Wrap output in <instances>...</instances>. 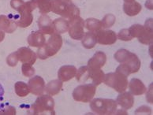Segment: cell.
<instances>
[{"label":"cell","instance_id":"2","mask_svg":"<svg viewBox=\"0 0 153 115\" xmlns=\"http://www.w3.org/2000/svg\"><path fill=\"white\" fill-rule=\"evenodd\" d=\"M128 29L133 39L137 38L139 42L143 44H152V19L147 20L144 26L136 24Z\"/></svg>","mask_w":153,"mask_h":115},{"label":"cell","instance_id":"36","mask_svg":"<svg viewBox=\"0 0 153 115\" xmlns=\"http://www.w3.org/2000/svg\"><path fill=\"white\" fill-rule=\"evenodd\" d=\"M126 3H129V2H134L135 0H124Z\"/></svg>","mask_w":153,"mask_h":115},{"label":"cell","instance_id":"12","mask_svg":"<svg viewBox=\"0 0 153 115\" xmlns=\"http://www.w3.org/2000/svg\"><path fill=\"white\" fill-rule=\"evenodd\" d=\"M15 53L18 61L22 62L23 64H29L33 65L37 59L36 54L33 52L29 47L20 48Z\"/></svg>","mask_w":153,"mask_h":115},{"label":"cell","instance_id":"7","mask_svg":"<svg viewBox=\"0 0 153 115\" xmlns=\"http://www.w3.org/2000/svg\"><path fill=\"white\" fill-rule=\"evenodd\" d=\"M36 0H29L25 2L22 7L18 10L20 14L19 20L16 21L18 26L22 28L29 27L33 21V12L36 8Z\"/></svg>","mask_w":153,"mask_h":115},{"label":"cell","instance_id":"28","mask_svg":"<svg viewBox=\"0 0 153 115\" xmlns=\"http://www.w3.org/2000/svg\"><path fill=\"white\" fill-rule=\"evenodd\" d=\"M39 13L46 14L51 11V0H36Z\"/></svg>","mask_w":153,"mask_h":115},{"label":"cell","instance_id":"10","mask_svg":"<svg viewBox=\"0 0 153 115\" xmlns=\"http://www.w3.org/2000/svg\"><path fill=\"white\" fill-rule=\"evenodd\" d=\"M96 86L92 84L80 85L74 89L73 97L77 102H88L93 99L96 94Z\"/></svg>","mask_w":153,"mask_h":115},{"label":"cell","instance_id":"37","mask_svg":"<svg viewBox=\"0 0 153 115\" xmlns=\"http://www.w3.org/2000/svg\"><path fill=\"white\" fill-rule=\"evenodd\" d=\"M64 2H71V0H62Z\"/></svg>","mask_w":153,"mask_h":115},{"label":"cell","instance_id":"35","mask_svg":"<svg viewBox=\"0 0 153 115\" xmlns=\"http://www.w3.org/2000/svg\"><path fill=\"white\" fill-rule=\"evenodd\" d=\"M5 38V33L2 30L0 29V42H2Z\"/></svg>","mask_w":153,"mask_h":115},{"label":"cell","instance_id":"33","mask_svg":"<svg viewBox=\"0 0 153 115\" xmlns=\"http://www.w3.org/2000/svg\"><path fill=\"white\" fill-rule=\"evenodd\" d=\"M24 3L25 2L23 0H11L10 2L11 7H12L13 9L16 10H18Z\"/></svg>","mask_w":153,"mask_h":115},{"label":"cell","instance_id":"1","mask_svg":"<svg viewBox=\"0 0 153 115\" xmlns=\"http://www.w3.org/2000/svg\"><path fill=\"white\" fill-rule=\"evenodd\" d=\"M116 61L120 62L117 70L125 74L126 76H129V74L135 73L140 68V61L138 57L134 53H131L126 49L118 50L114 55Z\"/></svg>","mask_w":153,"mask_h":115},{"label":"cell","instance_id":"13","mask_svg":"<svg viewBox=\"0 0 153 115\" xmlns=\"http://www.w3.org/2000/svg\"><path fill=\"white\" fill-rule=\"evenodd\" d=\"M96 39L102 45H111L117 40V35L114 31L100 29L96 33Z\"/></svg>","mask_w":153,"mask_h":115},{"label":"cell","instance_id":"25","mask_svg":"<svg viewBox=\"0 0 153 115\" xmlns=\"http://www.w3.org/2000/svg\"><path fill=\"white\" fill-rule=\"evenodd\" d=\"M62 87V81L60 80H55L48 83L45 88V91L50 96H55L61 91Z\"/></svg>","mask_w":153,"mask_h":115},{"label":"cell","instance_id":"11","mask_svg":"<svg viewBox=\"0 0 153 115\" xmlns=\"http://www.w3.org/2000/svg\"><path fill=\"white\" fill-rule=\"evenodd\" d=\"M84 27H85V21L80 16L69 20L68 33L70 36L76 40H81L85 35Z\"/></svg>","mask_w":153,"mask_h":115},{"label":"cell","instance_id":"31","mask_svg":"<svg viewBox=\"0 0 153 115\" xmlns=\"http://www.w3.org/2000/svg\"><path fill=\"white\" fill-rule=\"evenodd\" d=\"M22 73L25 76H32L35 73V69L33 67V65L29 64H23L22 65Z\"/></svg>","mask_w":153,"mask_h":115},{"label":"cell","instance_id":"29","mask_svg":"<svg viewBox=\"0 0 153 115\" xmlns=\"http://www.w3.org/2000/svg\"><path fill=\"white\" fill-rule=\"evenodd\" d=\"M101 23L103 28H111L115 23V16L113 14H107L101 21Z\"/></svg>","mask_w":153,"mask_h":115},{"label":"cell","instance_id":"21","mask_svg":"<svg viewBox=\"0 0 153 115\" xmlns=\"http://www.w3.org/2000/svg\"><path fill=\"white\" fill-rule=\"evenodd\" d=\"M129 91L134 96H140L145 93L146 88L141 80L134 78L129 82Z\"/></svg>","mask_w":153,"mask_h":115},{"label":"cell","instance_id":"19","mask_svg":"<svg viewBox=\"0 0 153 115\" xmlns=\"http://www.w3.org/2000/svg\"><path fill=\"white\" fill-rule=\"evenodd\" d=\"M107 62V56L102 51H98L88 62V66L96 69H101Z\"/></svg>","mask_w":153,"mask_h":115},{"label":"cell","instance_id":"30","mask_svg":"<svg viewBox=\"0 0 153 115\" xmlns=\"http://www.w3.org/2000/svg\"><path fill=\"white\" fill-rule=\"evenodd\" d=\"M119 39L123 40V41H129L133 39V37L130 36V33L129 32V29L128 28H124V29H122V30L118 33V37Z\"/></svg>","mask_w":153,"mask_h":115},{"label":"cell","instance_id":"32","mask_svg":"<svg viewBox=\"0 0 153 115\" xmlns=\"http://www.w3.org/2000/svg\"><path fill=\"white\" fill-rule=\"evenodd\" d=\"M7 62L8 63V65H10V66H15L17 64H18V58H17V55H16V53H13V54H10L8 56L7 59Z\"/></svg>","mask_w":153,"mask_h":115},{"label":"cell","instance_id":"26","mask_svg":"<svg viewBox=\"0 0 153 115\" xmlns=\"http://www.w3.org/2000/svg\"><path fill=\"white\" fill-rule=\"evenodd\" d=\"M85 27L87 28L88 31L93 33H96L103 28L101 21L96 18H88L86 21H85Z\"/></svg>","mask_w":153,"mask_h":115},{"label":"cell","instance_id":"8","mask_svg":"<svg viewBox=\"0 0 153 115\" xmlns=\"http://www.w3.org/2000/svg\"><path fill=\"white\" fill-rule=\"evenodd\" d=\"M103 82L119 93L126 91L128 87L127 76L118 70H116L115 73H110L105 75Z\"/></svg>","mask_w":153,"mask_h":115},{"label":"cell","instance_id":"5","mask_svg":"<svg viewBox=\"0 0 153 115\" xmlns=\"http://www.w3.org/2000/svg\"><path fill=\"white\" fill-rule=\"evenodd\" d=\"M76 78L78 82H86L87 80H92V85L98 86L103 82L105 74L100 69L91 68L88 66H82L77 70Z\"/></svg>","mask_w":153,"mask_h":115},{"label":"cell","instance_id":"15","mask_svg":"<svg viewBox=\"0 0 153 115\" xmlns=\"http://www.w3.org/2000/svg\"><path fill=\"white\" fill-rule=\"evenodd\" d=\"M38 26H39V31L44 35H52L53 33H55L54 24L50 17H48L46 14H43L38 19Z\"/></svg>","mask_w":153,"mask_h":115},{"label":"cell","instance_id":"34","mask_svg":"<svg viewBox=\"0 0 153 115\" xmlns=\"http://www.w3.org/2000/svg\"><path fill=\"white\" fill-rule=\"evenodd\" d=\"M3 96H4V88L0 83V109L2 106V102L3 101Z\"/></svg>","mask_w":153,"mask_h":115},{"label":"cell","instance_id":"17","mask_svg":"<svg viewBox=\"0 0 153 115\" xmlns=\"http://www.w3.org/2000/svg\"><path fill=\"white\" fill-rule=\"evenodd\" d=\"M46 43V39L44 33L40 31H35L31 33L28 37V44L33 47H41Z\"/></svg>","mask_w":153,"mask_h":115},{"label":"cell","instance_id":"23","mask_svg":"<svg viewBox=\"0 0 153 115\" xmlns=\"http://www.w3.org/2000/svg\"><path fill=\"white\" fill-rule=\"evenodd\" d=\"M97 43L96 33L88 32L85 33L83 38L81 39V44L86 49H92L96 46Z\"/></svg>","mask_w":153,"mask_h":115},{"label":"cell","instance_id":"9","mask_svg":"<svg viewBox=\"0 0 153 115\" xmlns=\"http://www.w3.org/2000/svg\"><path fill=\"white\" fill-rule=\"evenodd\" d=\"M90 107L97 114H113L117 110V102L113 99H95L91 100Z\"/></svg>","mask_w":153,"mask_h":115},{"label":"cell","instance_id":"20","mask_svg":"<svg viewBox=\"0 0 153 115\" xmlns=\"http://www.w3.org/2000/svg\"><path fill=\"white\" fill-rule=\"evenodd\" d=\"M117 103L120 105L123 109L125 110H129L134 106V99L133 95L129 93V92H124L121 94L117 98Z\"/></svg>","mask_w":153,"mask_h":115},{"label":"cell","instance_id":"18","mask_svg":"<svg viewBox=\"0 0 153 115\" xmlns=\"http://www.w3.org/2000/svg\"><path fill=\"white\" fill-rule=\"evenodd\" d=\"M16 21L5 15H0V29L7 33H12L17 29Z\"/></svg>","mask_w":153,"mask_h":115},{"label":"cell","instance_id":"27","mask_svg":"<svg viewBox=\"0 0 153 115\" xmlns=\"http://www.w3.org/2000/svg\"><path fill=\"white\" fill-rule=\"evenodd\" d=\"M15 91L18 96L25 97L29 95L30 90H29V85L20 81V82H17L15 84Z\"/></svg>","mask_w":153,"mask_h":115},{"label":"cell","instance_id":"3","mask_svg":"<svg viewBox=\"0 0 153 115\" xmlns=\"http://www.w3.org/2000/svg\"><path fill=\"white\" fill-rule=\"evenodd\" d=\"M51 11L66 19L70 20L80 16V10L72 2H66L62 0H51Z\"/></svg>","mask_w":153,"mask_h":115},{"label":"cell","instance_id":"16","mask_svg":"<svg viewBox=\"0 0 153 115\" xmlns=\"http://www.w3.org/2000/svg\"><path fill=\"white\" fill-rule=\"evenodd\" d=\"M76 69L74 65H64L59 69L58 72V77L62 82L71 80L76 76Z\"/></svg>","mask_w":153,"mask_h":115},{"label":"cell","instance_id":"4","mask_svg":"<svg viewBox=\"0 0 153 115\" xmlns=\"http://www.w3.org/2000/svg\"><path fill=\"white\" fill-rule=\"evenodd\" d=\"M62 38L59 33H53L49 38L47 44L39 47L37 50V57L39 59L44 60L49 57H52L59 52L62 46Z\"/></svg>","mask_w":153,"mask_h":115},{"label":"cell","instance_id":"14","mask_svg":"<svg viewBox=\"0 0 153 115\" xmlns=\"http://www.w3.org/2000/svg\"><path fill=\"white\" fill-rule=\"evenodd\" d=\"M29 88L30 92L36 96H41L44 93L46 86L44 79L41 76H36L29 81Z\"/></svg>","mask_w":153,"mask_h":115},{"label":"cell","instance_id":"22","mask_svg":"<svg viewBox=\"0 0 153 115\" xmlns=\"http://www.w3.org/2000/svg\"><path fill=\"white\" fill-rule=\"evenodd\" d=\"M141 9H142L141 5L136 1L133 2H129V3L124 2V5H123V10H124L125 13L128 16H130V17L137 15L138 13L141 11Z\"/></svg>","mask_w":153,"mask_h":115},{"label":"cell","instance_id":"24","mask_svg":"<svg viewBox=\"0 0 153 115\" xmlns=\"http://www.w3.org/2000/svg\"><path fill=\"white\" fill-rule=\"evenodd\" d=\"M55 32L59 34L65 33L69 29V21L66 18H60L53 21Z\"/></svg>","mask_w":153,"mask_h":115},{"label":"cell","instance_id":"6","mask_svg":"<svg viewBox=\"0 0 153 115\" xmlns=\"http://www.w3.org/2000/svg\"><path fill=\"white\" fill-rule=\"evenodd\" d=\"M55 102L50 95H44L36 100L34 104L32 105L33 114H55Z\"/></svg>","mask_w":153,"mask_h":115}]
</instances>
